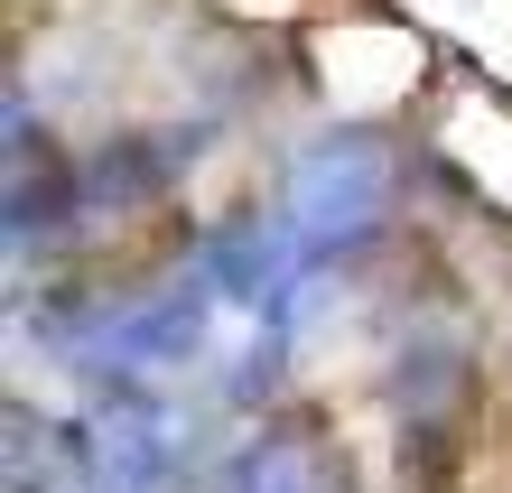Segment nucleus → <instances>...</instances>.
<instances>
[{
	"label": "nucleus",
	"mask_w": 512,
	"mask_h": 493,
	"mask_svg": "<svg viewBox=\"0 0 512 493\" xmlns=\"http://www.w3.org/2000/svg\"><path fill=\"white\" fill-rule=\"evenodd\" d=\"M168 475H177L168 419L149 400H112L94 419V438H84V484L94 493H168Z\"/></svg>",
	"instance_id": "obj_3"
},
{
	"label": "nucleus",
	"mask_w": 512,
	"mask_h": 493,
	"mask_svg": "<svg viewBox=\"0 0 512 493\" xmlns=\"http://www.w3.org/2000/svg\"><path fill=\"white\" fill-rule=\"evenodd\" d=\"M382 205H391V149L373 131H317L289 159L280 233L298 242V261H326V252H354L382 224Z\"/></svg>",
	"instance_id": "obj_1"
},
{
	"label": "nucleus",
	"mask_w": 512,
	"mask_h": 493,
	"mask_svg": "<svg viewBox=\"0 0 512 493\" xmlns=\"http://www.w3.org/2000/svg\"><path fill=\"white\" fill-rule=\"evenodd\" d=\"M233 493H336V466L308 428H261L233 466Z\"/></svg>",
	"instance_id": "obj_4"
},
{
	"label": "nucleus",
	"mask_w": 512,
	"mask_h": 493,
	"mask_svg": "<svg viewBox=\"0 0 512 493\" xmlns=\"http://www.w3.org/2000/svg\"><path fill=\"white\" fill-rule=\"evenodd\" d=\"M75 493H94V484H75Z\"/></svg>",
	"instance_id": "obj_5"
},
{
	"label": "nucleus",
	"mask_w": 512,
	"mask_h": 493,
	"mask_svg": "<svg viewBox=\"0 0 512 493\" xmlns=\"http://www.w3.org/2000/svg\"><path fill=\"white\" fill-rule=\"evenodd\" d=\"M205 326H215V298H205L196 280L149 298V307H122V317L94 326V363H112V373H168V363H187L205 345Z\"/></svg>",
	"instance_id": "obj_2"
}]
</instances>
